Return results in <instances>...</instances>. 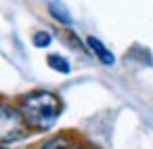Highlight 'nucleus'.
<instances>
[{
    "instance_id": "nucleus-5",
    "label": "nucleus",
    "mask_w": 153,
    "mask_h": 149,
    "mask_svg": "<svg viewBox=\"0 0 153 149\" xmlns=\"http://www.w3.org/2000/svg\"><path fill=\"white\" fill-rule=\"evenodd\" d=\"M46 63H48L51 69H55V72H59V74H69V72H71L69 61H67L63 55H59V53H51V55L46 57Z\"/></svg>"
},
{
    "instance_id": "nucleus-3",
    "label": "nucleus",
    "mask_w": 153,
    "mask_h": 149,
    "mask_svg": "<svg viewBox=\"0 0 153 149\" xmlns=\"http://www.w3.org/2000/svg\"><path fill=\"white\" fill-rule=\"evenodd\" d=\"M38 149H92V147L88 145V141L84 136L65 130V132H59V134L46 139Z\"/></svg>"
},
{
    "instance_id": "nucleus-1",
    "label": "nucleus",
    "mask_w": 153,
    "mask_h": 149,
    "mask_svg": "<svg viewBox=\"0 0 153 149\" xmlns=\"http://www.w3.org/2000/svg\"><path fill=\"white\" fill-rule=\"evenodd\" d=\"M17 107L23 113V120L30 126V130H38V132L51 130L57 124V120L63 111L61 99L51 90H32V92H27L19 99Z\"/></svg>"
},
{
    "instance_id": "nucleus-6",
    "label": "nucleus",
    "mask_w": 153,
    "mask_h": 149,
    "mask_svg": "<svg viewBox=\"0 0 153 149\" xmlns=\"http://www.w3.org/2000/svg\"><path fill=\"white\" fill-rule=\"evenodd\" d=\"M48 13H51L59 23H63V25H69V23H71V15H69V11H67L61 2H51V4H48Z\"/></svg>"
},
{
    "instance_id": "nucleus-7",
    "label": "nucleus",
    "mask_w": 153,
    "mask_h": 149,
    "mask_svg": "<svg viewBox=\"0 0 153 149\" xmlns=\"http://www.w3.org/2000/svg\"><path fill=\"white\" fill-rule=\"evenodd\" d=\"M32 42H34L36 48H46V46L53 42V38H51L48 32H36V34L32 36Z\"/></svg>"
},
{
    "instance_id": "nucleus-8",
    "label": "nucleus",
    "mask_w": 153,
    "mask_h": 149,
    "mask_svg": "<svg viewBox=\"0 0 153 149\" xmlns=\"http://www.w3.org/2000/svg\"><path fill=\"white\" fill-rule=\"evenodd\" d=\"M0 149H9V147H0Z\"/></svg>"
},
{
    "instance_id": "nucleus-2",
    "label": "nucleus",
    "mask_w": 153,
    "mask_h": 149,
    "mask_svg": "<svg viewBox=\"0 0 153 149\" xmlns=\"http://www.w3.org/2000/svg\"><path fill=\"white\" fill-rule=\"evenodd\" d=\"M27 132L30 126L25 124L19 107L11 103H0V147H7L11 143L25 139Z\"/></svg>"
},
{
    "instance_id": "nucleus-4",
    "label": "nucleus",
    "mask_w": 153,
    "mask_h": 149,
    "mask_svg": "<svg viewBox=\"0 0 153 149\" xmlns=\"http://www.w3.org/2000/svg\"><path fill=\"white\" fill-rule=\"evenodd\" d=\"M86 44L90 46V51H92V55L103 63V65H113L115 63V57H113V53L99 40V38H94V36H88L86 38Z\"/></svg>"
}]
</instances>
